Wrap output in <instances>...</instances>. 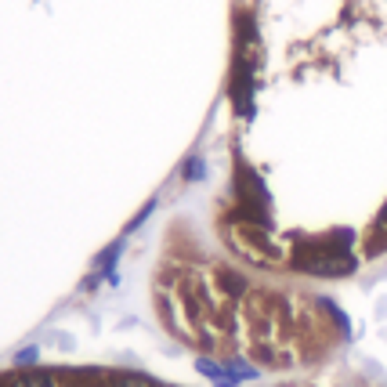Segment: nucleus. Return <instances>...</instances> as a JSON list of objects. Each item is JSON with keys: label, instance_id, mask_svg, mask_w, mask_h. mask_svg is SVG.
Masks as SVG:
<instances>
[{"label": "nucleus", "instance_id": "nucleus-7", "mask_svg": "<svg viewBox=\"0 0 387 387\" xmlns=\"http://www.w3.org/2000/svg\"><path fill=\"white\" fill-rule=\"evenodd\" d=\"M120 253H123V239H116L112 247H105V250L95 257V268H98V272H116V261H120Z\"/></svg>", "mask_w": 387, "mask_h": 387}, {"label": "nucleus", "instance_id": "nucleus-15", "mask_svg": "<svg viewBox=\"0 0 387 387\" xmlns=\"http://www.w3.org/2000/svg\"><path fill=\"white\" fill-rule=\"evenodd\" d=\"M377 225L387 232V203H384V210H380V217H377Z\"/></svg>", "mask_w": 387, "mask_h": 387}, {"label": "nucleus", "instance_id": "nucleus-12", "mask_svg": "<svg viewBox=\"0 0 387 387\" xmlns=\"http://www.w3.org/2000/svg\"><path fill=\"white\" fill-rule=\"evenodd\" d=\"M221 282H225V290H228V293H247V279L236 275V272H225Z\"/></svg>", "mask_w": 387, "mask_h": 387}, {"label": "nucleus", "instance_id": "nucleus-16", "mask_svg": "<svg viewBox=\"0 0 387 387\" xmlns=\"http://www.w3.org/2000/svg\"><path fill=\"white\" fill-rule=\"evenodd\" d=\"M0 387H4V380H0Z\"/></svg>", "mask_w": 387, "mask_h": 387}, {"label": "nucleus", "instance_id": "nucleus-3", "mask_svg": "<svg viewBox=\"0 0 387 387\" xmlns=\"http://www.w3.org/2000/svg\"><path fill=\"white\" fill-rule=\"evenodd\" d=\"M232 105L242 120H253V66L247 55H239L232 66Z\"/></svg>", "mask_w": 387, "mask_h": 387}, {"label": "nucleus", "instance_id": "nucleus-5", "mask_svg": "<svg viewBox=\"0 0 387 387\" xmlns=\"http://www.w3.org/2000/svg\"><path fill=\"white\" fill-rule=\"evenodd\" d=\"M196 369L203 373V377H210L217 387H236V384H239V380L232 377V373H228L225 366H217L214 358H199V362H196Z\"/></svg>", "mask_w": 387, "mask_h": 387}, {"label": "nucleus", "instance_id": "nucleus-1", "mask_svg": "<svg viewBox=\"0 0 387 387\" xmlns=\"http://www.w3.org/2000/svg\"><path fill=\"white\" fill-rule=\"evenodd\" d=\"M290 264L301 268V272H308V275H326V279L351 275L358 268L351 250H329L322 239H301V247L293 250Z\"/></svg>", "mask_w": 387, "mask_h": 387}, {"label": "nucleus", "instance_id": "nucleus-2", "mask_svg": "<svg viewBox=\"0 0 387 387\" xmlns=\"http://www.w3.org/2000/svg\"><path fill=\"white\" fill-rule=\"evenodd\" d=\"M232 192H236L239 206H250V210H264V214H268V206H272V196H268V188H264V177L257 174L242 156H236V177H232Z\"/></svg>", "mask_w": 387, "mask_h": 387}, {"label": "nucleus", "instance_id": "nucleus-4", "mask_svg": "<svg viewBox=\"0 0 387 387\" xmlns=\"http://www.w3.org/2000/svg\"><path fill=\"white\" fill-rule=\"evenodd\" d=\"M4 387H55V377L44 369H29V373H15V377H8Z\"/></svg>", "mask_w": 387, "mask_h": 387}, {"label": "nucleus", "instance_id": "nucleus-14", "mask_svg": "<svg viewBox=\"0 0 387 387\" xmlns=\"http://www.w3.org/2000/svg\"><path fill=\"white\" fill-rule=\"evenodd\" d=\"M36 358H40V347H22L15 355V366H36Z\"/></svg>", "mask_w": 387, "mask_h": 387}, {"label": "nucleus", "instance_id": "nucleus-9", "mask_svg": "<svg viewBox=\"0 0 387 387\" xmlns=\"http://www.w3.org/2000/svg\"><path fill=\"white\" fill-rule=\"evenodd\" d=\"M236 29H239V40L242 44H253L257 40V25H253L250 11H239V15H236Z\"/></svg>", "mask_w": 387, "mask_h": 387}, {"label": "nucleus", "instance_id": "nucleus-13", "mask_svg": "<svg viewBox=\"0 0 387 387\" xmlns=\"http://www.w3.org/2000/svg\"><path fill=\"white\" fill-rule=\"evenodd\" d=\"M152 210H156V199H149L145 206H141V210H138V217H134L131 225H127V232H134V228H141V225H145L149 217H152Z\"/></svg>", "mask_w": 387, "mask_h": 387}, {"label": "nucleus", "instance_id": "nucleus-6", "mask_svg": "<svg viewBox=\"0 0 387 387\" xmlns=\"http://www.w3.org/2000/svg\"><path fill=\"white\" fill-rule=\"evenodd\" d=\"M109 387H160V384L152 377H145V373H112Z\"/></svg>", "mask_w": 387, "mask_h": 387}, {"label": "nucleus", "instance_id": "nucleus-10", "mask_svg": "<svg viewBox=\"0 0 387 387\" xmlns=\"http://www.w3.org/2000/svg\"><path fill=\"white\" fill-rule=\"evenodd\" d=\"M182 177H185V182H203V177H206V160L203 156H188L185 166H182Z\"/></svg>", "mask_w": 387, "mask_h": 387}, {"label": "nucleus", "instance_id": "nucleus-11", "mask_svg": "<svg viewBox=\"0 0 387 387\" xmlns=\"http://www.w3.org/2000/svg\"><path fill=\"white\" fill-rule=\"evenodd\" d=\"M225 369H228L236 380H257V377H261V373H257L253 366H247L242 358H232V362H225Z\"/></svg>", "mask_w": 387, "mask_h": 387}, {"label": "nucleus", "instance_id": "nucleus-8", "mask_svg": "<svg viewBox=\"0 0 387 387\" xmlns=\"http://www.w3.org/2000/svg\"><path fill=\"white\" fill-rule=\"evenodd\" d=\"M322 242H326L329 250H351V242H355V232H351V228H333V232H329V236L322 239Z\"/></svg>", "mask_w": 387, "mask_h": 387}]
</instances>
